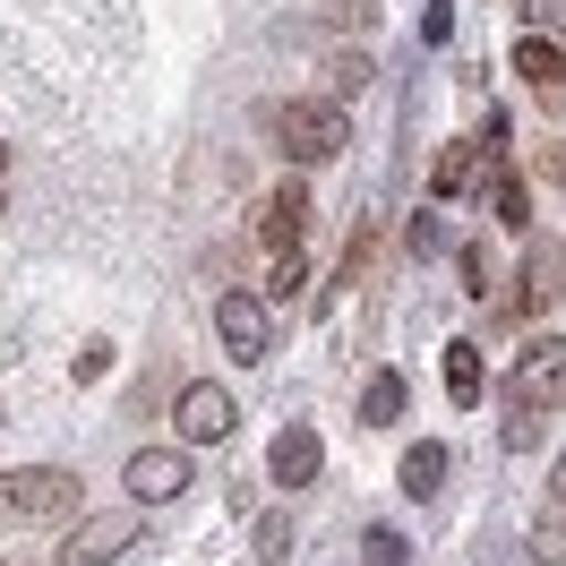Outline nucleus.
Segmentation results:
<instances>
[{
	"label": "nucleus",
	"mask_w": 566,
	"mask_h": 566,
	"mask_svg": "<svg viewBox=\"0 0 566 566\" xmlns=\"http://www.w3.org/2000/svg\"><path fill=\"white\" fill-rule=\"evenodd\" d=\"M77 506H86V490H77V472H61V463L0 472V524H9V532H27V524H77Z\"/></svg>",
	"instance_id": "f257e3e1"
},
{
	"label": "nucleus",
	"mask_w": 566,
	"mask_h": 566,
	"mask_svg": "<svg viewBox=\"0 0 566 566\" xmlns=\"http://www.w3.org/2000/svg\"><path fill=\"white\" fill-rule=\"evenodd\" d=\"M266 129H275V146L292 155V164H335L344 146H353V120H344V104H275L266 112Z\"/></svg>",
	"instance_id": "f03ea898"
},
{
	"label": "nucleus",
	"mask_w": 566,
	"mask_h": 566,
	"mask_svg": "<svg viewBox=\"0 0 566 566\" xmlns=\"http://www.w3.org/2000/svg\"><path fill=\"white\" fill-rule=\"evenodd\" d=\"M232 421H241L232 387H207V378H189V387H180V403H172L180 447H214V438H232Z\"/></svg>",
	"instance_id": "7ed1b4c3"
},
{
	"label": "nucleus",
	"mask_w": 566,
	"mask_h": 566,
	"mask_svg": "<svg viewBox=\"0 0 566 566\" xmlns=\"http://www.w3.org/2000/svg\"><path fill=\"white\" fill-rule=\"evenodd\" d=\"M506 387L524 395L532 412H558L566 403V335H532L524 344V360H515V378Z\"/></svg>",
	"instance_id": "20e7f679"
},
{
	"label": "nucleus",
	"mask_w": 566,
	"mask_h": 566,
	"mask_svg": "<svg viewBox=\"0 0 566 566\" xmlns=\"http://www.w3.org/2000/svg\"><path fill=\"white\" fill-rule=\"evenodd\" d=\"M214 335H223V353H232V360H266L275 318H266L258 292H223V301H214Z\"/></svg>",
	"instance_id": "39448f33"
},
{
	"label": "nucleus",
	"mask_w": 566,
	"mask_h": 566,
	"mask_svg": "<svg viewBox=\"0 0 566 566\" xmlns=\"http://www.w3.org/2000/svg\"><path fill=\"white\" fill-rule=\"evenodd\" d=\"M566 292V241H532L524 275H515V318H549Z\"/></svg>",
	"instance_id": "423d86ee"
},
{
	"label": "nucleus",
	"mask_w": 566,
	"mask_h": 566,
	"mask_svg": "<svg viewBox=\"0 0 566 566\" xmlns=\"http://www.w3.org/2000/svg\"><path fill=\"white\" fill-rule=\"evenodd\" d=\"M120 490L138 497V506H164V497H180V490H189V455H180V447H146V455H129Z\"/></svg>",
	"instance_id": "0eeeda50"
},
{
	"label": "nucleus",
	"mask_w": 566,
	"mask_h": 566,
	"mask_svg": "<svg viewBox=\"0 0 566 566\" xmlns=\"http://www.w3.org/2000/svg\"><path fill=\"white\" fill-rule=\"evenodd\" d=\"M301 232H310V180H283L266 198V214H258V241L283 258V249H301Z\"/></svg>",
	"instance_id": "6e6552de"
},
{
	"label": "nucleus",
	"mask_w": 566,
	"mask_h": 566,
	"mask_svg": "<svg viewBox=\"0 0 566 566\" xmlns=\"http://www.w3.org/2000/svg\"><path fill=\"white\" fill-rule=\"evenodd\" d=\"M318 455H326V438H318L310 421H292V429L275 438V455H266V472H275L283 490H310V481H318Z\"/></svg>",
	"instance_id": "1a4fd4ad"
},
{
	"label": "nucleus",
	"mask_w": 566,
	"mask_h": 566,
	"mask_svg": "<svg viewBox=\"0 0 566 566\" xmlns=\"http://www.w3.org/2000/svg\"><path fill=\"white\" fill-rule=\"evenodd\" d=\"M129 541H138V524H120V515H104V524H77L70 549H61V566H112Z\"/></svg>",
	"instance_id": "9d476101"
},
{
	"label": "nucleus",
	"mask_w": 566,
	"mask_h": 566,
	"mask_svg": "<svg viewBox=\"0 0 566 566\" xmlns=\"http://www.w3.org/2000/svg\"><path fill=\"white\" fill-rule=\"evenodd\" d=\"M472 189H481V138L438 146V164H429V198H472Z\"/></svg>",
	"instance_id": "9b49d317"
},
{
	"label": "nucleus",
	"mask_w": 566,
	"mask_h": 566,
	"mask_svg": "<svg viewBox=\"0 0 566 566\" xmlns=\"http://www.w3.org/2000/svg\"><path fill=\"white\" fill-rule=\"evenodd\" d=\"M515 70H524V86L549 95V112H566V52H558V43L524 35V43H515Z\"/></svg>",
	"instance_id": "f8f14e48"
},
{
	"label": "nucleus",
	"mask_w": 566,
	"mask_h": 566,
	"mask_svg": "<svg viewBox=\"0 0 566 566\" xmlns=\"http://www.w3.org/2000/svg\"><path fill=\"white\" fill-rule=\"evenodd\" d=\"M318 77H326V95L344 104V95H360V86L378 77V61H369V52H353V43H344V52H326V61H318Z\"/></svg>",
	"instance_id": "ddd939ff"
},
{
	"label": "nucleus",
	"mask_w": 566,
	"mask_h": 566,
	"mask_svg": "<svg viewBox=\"0 0 566 566\" xmlns=\"http://www.w3.org/2000/svg\"><path fill=\"white\" fill-rule=\"evenodd\" d=\"M447 490V447H412V455H403V497H438Z\"/></svg>",
	"instance_id": "4468645a"
},
{
	"label": "nucleus",
	"mask_w": 566,
	"mask_h": 566,
	"mask_svg": "<svg viewBox=\"0 0 566 566\" xmlns=\"http://www.w3.org/2000/svg\"><path fill=\"white\" fill-rule=\"evenodd\" d=\"M360 421H369V429L403 421V378H395V369H378V378L360 387Z\"/></svg>",
	"instance_id": "2eb2a0df"
},
{
	"label": "nucleus",
	"mask_w": 566,
	"mask_h": 566,
	"mask_svg": "<svg viewBox=\"0 0 566 566\" xmlns=\"http://www.w3.org/2000/svg\"><path fill=\"white\" fill-rule=\"evenodd\" d=\"M438 369H447V395H455V403H481V353H472V344H447V360H438Z\"/></svg>",
	"instance_id": "dca6fc26"
},
{
	"label": "nucleus",
	"mask_w": 566,
	"mask_h": 566,
	"mask_svg": "<svg viewBox=\"0 0 566 566\" xmlns=\"http://www.w3.org/2000/svg\"><path fill=\"white\" fill-rule=\"evenodd\" d=\"M490 207H497V223H506V232H532V189H524V172H497Z\"/></svg>",
	"instance_id": "f3484780"
},
{
	"label": "nucleus",
	"mask_w": 566,
	"mask_h": 566,
	"mask_svg": "<svg viewBox=\"0 0 566 566\" xmlns=\"http://www.w3.org/2000/svg\"><path fill=\"white\" fill-rule=\"evenodd\" d=\"M326 27H344V35H369L378 18H387V0H318Z\"/></svg>",
	"instance_id": "a211bd4d"
},
{
	"label": "nucleus",
	"mask_w": 566,
	"mask_h": 566,
	"mask_svg": "<svg viewBox=\"0 0 566 566\" xmlns=\"http://www.w3.org/2000/svg\"><path fill=\"white\" fill-rule=\"evenodd\" d=\"M249 541H258V558H266V566H275V558H292V515H283V506H266Z\"/></svg>",
	"instance_id": "6ab92c4d"
},
{
	"label": "nucleus",
	"mask_w": 566,
	"mask_h": 566,
	"mask_svg": "<svg viewBox=\"0 0 566 566\" xmlns=\"http://www.w3.org/2000/svg\"><path fill=\"white\" fill-rule=\"evenodd\" d=\"M532 558H541V566H566V506H549V515L532 524Z\"/></svg>",
	"instance_id": "aec40b11"
},
{
	"label": "nucleus",
	"mask_w": 566,
	"mask_h": 566,
	"mask_svg": "<svg viewBox=\"0 0 566 566\" xmlns=\"http://www.w3.org/2000/svg\"><path fill=\"white\" fill-rule=\"evenodd\" d=\"M301 283H310V258H301V249H283L275 266H266V301H292Z\"/></svg>",
	"instance_id": "412c9836"
},
{
	"label": "nucleus",
	"mask_w": 566,
	"mask_h": 566,
	"mask_svg": "<svg viewBox=\"0 0 566 566\" xmlns=\"http://www.w3.org/2000/svg\"><path fill=\"white\" fill-rule=\"evenodd\" d=\"M532 438H541V412H532V403H524V395H515V387H506V447H515V455H524V447H532Z\"/></svg>",
	"instance_id": "4be33fe9"
},
{
	"label": "nucleus",
	"mask_w": 566,
	"mask_h": 566,
	"mask_svg": "<svg viewBox=\"0 0 566 566\" xmlns=\"http://www.w3.org/2000/svg\"><path fill=\"white\" fill-rule=\"evenodd\" d=\"M403 558H412L403 532H369V541H360V566H403Z\"/></svg>",
	"instance_id": "5701e85b"
},
{
	"label": "nucleus",
	"mask_w": 566,
	"mask_h": 566,
	"mask_svg": "<svg viewBox=\"0 0 566 566\" xmlns=\"http://www.w3.org/2000/svg\"><path fill=\"white\" fill-rule=\"evenodd\" d=\"M403 241H412V258H438V249H447V223H438V214H412Z\"/></svg>",
	"instance_id": "b1692460"
},
{
	"label": "nucleus",
	"mask_w": 566,
	"mask_h": 566,
	"mask_svg": "<svg viewBox=\"0 0 566 566\" xmlns=\"http://www.w3.org/2000/svg\"><path fill=\"white\" fill-rule=\"evenodd\" d=\"M524 18L541 27V35H566V0H524Z\"/></svg>",
	"instance_id": "393cba45"
},
{
	"label": "nucleus",
	"mask_w": 566,
	"mask_h": 566,
	"mask_svg": "<svg viewBox=\"0 0 566 566\" xmlns=\"http://www.w3.org/2000/svg\"><path fill=\"white\" fill-rule=\"evenodd\" d=\"M421 35H429V43H447V35H455V9H447V0H429V18H421Z\"/></svg>",
	"instance_id": "a878e982"
},
{
	"label": "nucleus",
	"mask_w": 566,
	"mask_h": 566,
	"mask_svg": "<svg viewBox=\"0 0 566 566\" xmlns=\"http://www.w3.org/2000/svg\"><path fill=\"white\" fill-rule=\"evenodd\" d=\"M541 180H549V189L566 198V146H549V155H541Z\"/></svg>",
	"instance_id": "bb28decb"
},
{
	"label": "nucleus",
	"mask_w": 566,
	"mask_h": 566,
	"mask_svg": "<svg viewBox=\"0 0 566 566\" xmlns=\"http://www.w3.org/2000/svg\"><path fill=\"white\" fill-rule=\"evenodd\" d=\"M549 497H558V506H566V455H558V472H549Z\"/></svg>",
	"instance_id": "cd10ccee"
},
{
	"label": "nucleus",
	"mask_w": 566,
	"mask_h": 566,
	"mask_svg": "<svg viewBox=\"0 0 566 566\" xmlns=\"http://www.w3.org/2000/svg\"><path fill=\"white\" fill-rule=\"evenodd\" d=\"M0 164H9V155H0Z\"/></svg>",
	"instance_id": "c85d7f7f"
}]
</instances>
